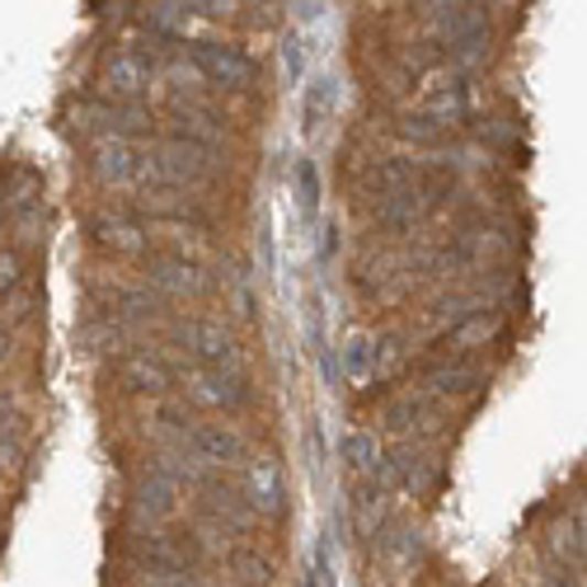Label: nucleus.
Segmentation results:
<instances>
[{"label": "nucleus", "instance_id": "9b49d317", "mask_svg": "<svg viewBox=\"0 0 587 587\" xmlns=\"http://www.w3.org/2000/svg\"><path fill=\"white\" fill-rule=\"evenodd\" d=\"M95 244L109 249V254H146L151 230L141 226L137 211H99L95 217Z\"/></svg>", "mask_w": 587, "mask_h": 587}, {"label": "nucleus", "instance_id": "6ab92c4d", "mask_svg": "<svg viewBox=\"0 0 587 587\" xmlns=\"http://www.w3.org/2000/svg\"><path fill=\"white\" fill-rule=\"evenodd\" d=\"M292 180H296L301 217H315V211H319V174H315V160L301 155V160H296V170H292Z\"/></svg>", "mask_w": 587, "mask_h": 587}, {"label": "nucleus", "instance_id": "1a4fd4ad", "mask_svg": "<svg viewBox=\"0 0 587 587\" xmlns=\"http://www.w3.org/2000/svg\"><path fill=\"white\" fill-rule=\"evenodd\" d=\"M146 287L165 301V296H203L207 292V273L198 259L184 254H155L146 263Z\"/></svg>", "mask_w": 587, "mask_h": 587}, {"label": "nucleus", "instance_id": "a878e982", "mask_svg": "<svg viewBox=\"0 0 587 587\" xmlns=\"http://www.w3.org/2000/svg\"><path fill=\"white\" fill-rule=\"evenodd\" d=\"M6 352H10V334L0 329V358H6Z\"/></svg>", "mask_w": 587, "mask_h": 587}, {"label": "nucleus", "instance_id": "a211bd4d", "mask_svg": "<svg viewBox=\"0 0 587 587\" xmlns=\"http://www.w3.org/2000/svg\"><path fill=\"white\" fill-rule=\"evenodd\" d=\"M174 489L170 479H160V475H151V479H141L137 485V493H132V508L141 512V518H151V522H165L170 512H174Z\"/></svg>", "mask_w": 587, "mask_h": 587}, {"label": "nucleus", "instance_id": "20e7f679", "mask_svg": "<svg viewBox=\"0 0 587 587\" xmlns=\"http://www.w3.org/2000/svg\"><path fill=\"white\" fill-rule=\"evenodd\" d=\"M470 109V76H460L456 66H437L418 80V109L423 118H437L447 128L452 118H460Z\"/></svg>", "mask_w": 587, "mask_h": 587}, {"label": "nucleus", "instance_id": "f3484780", "mask_svg": "<svg viewBox=\"0 0 587 587\" xmlns=\"http://www.w3.org/2000/svg\"><path fill=\"white\" fill-rule=\"evenodd\" d=\"M377 221L385 230H414V221L428 211V193H423V184L404 188V193H385V198H377Z\"/></svg>", "mask_w": 587, "mask_h": 587}, {"label": "nucleus", "instance_id": "423d86ee", "mask_svg": "<svg viewBox=\"0 0 587 587\" xmlns=\"http://www.w3.org/2000/svg\"><path fill=\"white\" fill-rule=\"evenodd\" d=\"M198 493H203V512L211 518V526L217 531H226V536H244V531H254V522H259V512L249 508V498L236 489V485H226V479H203L198 485Z\"/></svg>", "mask_w": 587, "mask_h": 587}, {"label": "nucleus", "instance_id": "412c9836", "mask_svg": "<svg viewBox=\"0 0 587 587\" xmlns=\"http://www.w3.org/2000/svg\"><path fill=\"white\" fill-rule=\"evenodd\" d=\"M344 456L352 460V470H371V475H377V466H381V447H377V437H371V433H352L344 442Z\"/></svg>", "mask_w": 587, "mask_h": 587}, {"label": "nucleus", "instance_id": "dca6fc26", "mask_svg": "<svg viewBox=\"0 0 587 587\" xmlns=\"http://www.w3.org/2000/svg\"><path fill=\"white\" fill-rule=\"evenodd\" d=\"M423 381H428V390H437V395H475V390L485 385V367L466 362V358H447L423 371Z\"/></svg>", "mask_w": 587, "mask_h": 587}, {"label": "nucleus", "instance_id": "7ed1b4c3", "mask_svg": "<svg viewBox=\"0 0 587 587\" xmlns=\"http://www.w3.org/2000/svg\"><path fill=\"white\" fill-rule=\"evenodd\" d=\"M174 381H184V395L203 409H244L249 404V381L230 377V371H211L198 362H180Z\"/></svg>", "mask_w": 587, "mask_h": 587}, {"label": "nucleus", "instance_id": "39448f33", "mask_svg": "<svg viewBox=\"0 0 587 587\" xmlns=\"http://www.w3.org/2000/svg\"><path fill=\"white\" fill-rule=\"evenodd\" d=\"M155 80V57L151 52H141L132 43H122L109 52V62H104V85H109V99H122V104H141V95L151 90Z\"/></svg>", "mask_w": 587, "mask_h": 587}, {"label": "nucleus", "instance_id": "b1692460", "mask_svg": "<svg viewBox=\"0 0 587 587\" xmlns=\"http://www.w3.org/2000/svg\"><path fill=\"white\" fill-rule=\"evenodd\" d=\"M325 109H329V80H319V85H311V90H306V132L319 128Z\"/></svg>", "mask_w": 587, "mask_h": 587}, {"label": "nucleus", "instance_id": "393cba45", "mask_svg": "<svg viewBox=\"0 0 587 587\" xmlns=\"http://www.w3.org/2000/svg\"><path fill=\"white\" fill-rule=\"evenodd\" d=\"M371 358H377V348H371V339H352V344H348V371H352V377H367ZM371 371H377V367H371Z\"/></svg>", "mask_w": 587, "mask_h": 587}, {"label": "nucleus", "instance_id": "4be33fe9", "mask_svg": "<svg viewBox=\"0 0 587 587\" xmlns=\"http://www.w3.org/2000/svg\"><path fill=\"white\" fill-rule=\"evenodd\" d=\"M395 132L409 137V141H442V132H447V128H442L437 118H423V113H400Z\"/></svg>", "mask_w": 587, "mask_h": 587}, {"label": "nucleus", "instance_id": "aec40b11", "mask_svg": "<svg viewBox=\"0 0 587 587\" xmlns=\"http://www.w3.org/2000/svg\"><path fill=\"white\" fill-rule=\"evenodd\" d=\"M230 568H236V578L249 583V587H269L273 583V564L254 555V550H230Z\"/></svg>", "mask_w": 587, "mask_h": 587}, {"label": "nucleus", "instance_id": "ddd939ff", "mask_svg": "<svg viewBox=\"0 0 587 587\" xmlns=\"http://www.w3.org/2000/svg\"><path fill=\"white\" fill-rule=\"evenodd\" d=\"M184 452H193L211 470V466H230V460H240L244 442L230 428H221V423H193V433L184 437Z\"/></svg>", "mask_w": 587, "mask_h": 587}, {"label": "nucleus", "instance_id": "9d476101", "mask_svg": "<svg viewBox=\"0 0 587 587\" xmlns=\"http://www.w3.org/2000/svg\"><path fill=\"white\" fill-rule=\"evenodd\" d=\"M489 6H423V20H428L433 29V39L442 47H456V43H466L475 39V33H489Z\"/></svg>", "mask_w": 587, "mask_h": 587}, {"label": "nucleus", "instance_id": "4468645a", "mask_svg": "<svg viewBox=\"0 0 587 587\" xmlns=\"http://www.w3.org/2000/svg\"><path fill=\"white\" fill-rule=\"evenodd\" d=\"M118 377L128 381L132 390H151V395H165V390L174 385V362H165L160 352L151 348H132L128 358L118 362Z\"/></svg>", "mask_w": 587, "mask_h": 587}, {"label": "nucleus", "instance_id": "2eb2a0df", "mask_svg": "<svg viewBox=\"0 0 587 587\" xmlns=\"http://www.w3.org/2000/svg\"><path fill=\"white\" fill-rule=\"evenodd\" d=\"M385 428L390 433H437L442 428V414L433 409L428 395H400V400H390L385 404Z\"/></svg>", "mask_w": 587, "mask_h": 587}, {"label": "nucleus", "instance_id": "f8f14e48", "mask_svg": "<svg viewBox=\"0 0 587 587\" xmlns=\"http://www.w3.org/2000/svg\"><path fill=\"white\" fill-rule=\"evenodd\" d=\"M249 508L254 512H269V518H282L287 508V485H282V466L273 456H254L249 460Z\"/></svg>", "mask_w": 587, "mask_h": 587}, {"label": "nucleus", "instance_id": "f257e3e1", "mask_svg": "<svg viewBox=\"0 0 587 587\" xmlns=\"http://www.w3.org/2000/svg\"><path fill=\"white\" fill-rule=\"evenodd\" d=\"M211 174H217V151H203V146H188V141L160 137L155 146L141 151L137 184L146 188V193H155V188L184 193L188 184H207Z\"/></svg>", "mask_w": 587, "mask_h": 587}, {"label": "nucleus", "instance_id": "0eeeda50", "mask_svg": "<svg viewBox=\"0 0 587 587\" xmlns=\"http://www.w3.org/2000/svg\"><path fill=\"white\" fill-rule=\"evenodd\" d=\"M193 70L211 85H226V90H244L254 80V62L244 57L240 47H226V43H193L188 47Z\"/></svg>", "mask_w": 587, "mask_h": 587}, {"label": "nucleus", "instance_id": "6e6552de", "mask_svg": "<svg viewBox=\"0 0 587 587\" xmlns=\"http://www.w3.org/2000/svg\"><path fill=\"white\" fill-rule=\"evenodd\" d=\"M90 170L104 188H137L141 151L122 137H95L90 141Z\"/></svg>", "mask_w": 587, "mask_h": 587}, {"label": "nucleus", "instance_id": "f03ea898", "mask_svg": "<svg viewBox=\"0 0 587 587\" xmlns=\"http://www.w3.org/2000/svg\"><path fill=\"white\" fill-rule=\"evenodd\" d=\"M174 344L188 348V358L198 367H211V371H230V377H240L244 371V348L240 339L230 334L226 325H217V319H180L174 325Z\"/></svg>", "mask_w": 587, "mask_h": 587}, {"label": "nucleus", "instance_id": "5701e85b", "mask_svg": "<svg viewBox=\"0 0 587 587\" xmlns=\"http://www.w3.org/2000/svg\"><path fill=\"white\" fill-rule=\"evenodd\" d=\"M306 587H334V568H329V545H325V541H319V545H315V555H311Z\"/></svg>", "mask_w": 587, "mask_h": 587}]
</instances>
